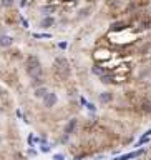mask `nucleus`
Instances as JSON below:
<instances>
[{
  "label": "nucleus",
  "instance_id": "6",
  "mask_svg": "<svg viewBox=\"0 0 151 160\" xmlns=\"http://www.w3.org/2000/svg\"><path fill=\"white\" fill-rule=\"evenodd\" d=\"M140 112L141 114H151V100H143L140 103Z\"/></svg>",
  "mask_w": 151,
  "mask_h": 160
},
{
  "label": "nucleus",
  "instance_id": "7",
  "mask_svg": "<svg viewBox=\"0 0 151 160\" xmlns=\"http://www.w3.org/2000/svg\"><path fill=\"white\" fill-rule=\"evenodd\" d=\"M48 93V90H47V87L45 85H40V87H37L35 88V92H33V97L35 98H43L45 95Z\"/></svg>",
  "mask_w": 151,
  "mask_h": 160
},
{
  "label": "nucleus",
  "instance_id": "25",
  "mask_svg": "<svg viewBox=\"0 0 151 160\" xmlns=\"http://www.w3.org/2000/svg\"><path fill=\"white\" fill-rule=\"evenodd\" d=\"M20 22H22V25H23V27H28V23H27L25 18H20Z\"/></svg>",
  "mask_w": 151,
  "mask_h": 160
},
{
  "label": "nucleus",
  "instance_id": "18",
  "mask_svg": "<svg viewBox=\"0 0 151 160\" xmlns=\"http://www.w3.org/2000/svg\"><path fill=\"white\" fill-rule=\"evenodd\" d=\"M101 82L103 83H111L113 82V75H101Z\"/></svg>",
  "mask_w": 151,
  "mask_h": 160
},
{
  "label": "nucleus",
  "instance_id": "22",
  "mask_svg": "<svg viewBox=\"0 0 151 160\" xmlns=\"http://www.w3.org/2000/svg\"><path fill=\"white\" fill-rule=\"evenodd\" d=\"M86 109H88L90 112H95V110H96V107H95L93 103H86Z\"/></svg>",
  "mask_w": 151,
  "mask_h": 160
},
{
  "label": "nucleus",
  "instance_id": "1",
  "mask_svg": "<svg viewBox=\"0 0 151 160\" xmlns=\"http://www.w3.org/2000/svg\"><path fill=\"white\" fill-rule=\"evenodd\" d=\"M27 73L30 78H37V77H43V70H42V63L38 60L37 55H30L27 58Z\"/></svg>",
  "mask_w": 151,
  "mask_h": 160
},
{
  "label": "nucleus",
  "instance_id": "2",
  "mask_svg": "<svg viewBox=\"0 0 151 160\" xmlns=\"http://www.w3.org/2000/svg\"><path fill=\"white\" fill-rule=\"evenodd\" d=\"M55 65H57V72L60 73V77L67 78L70 75V63L65 57H57L55 58Z\"/></svg>",
  "mask_w": 151,
  "mask_h": 160
},
{
  "label": "nucleus",
  "instance_id": "16",
  "mask_svg": "<svg viewBox=\"0 0 151 160\" xmlns=\"http://www.w3.org/2000/svg\"><path fill=\"white\" fill-rule=\"evenodd\" d=\"M33 38H52V33H33Z\"/></svg>",
  "mask_w": 151,
  "mask_h": 160
},
{
  "label": "nucleus",
  "instance_id": "11",
  "mask_svg": "<svg viewBox=\"0 0 151 160\" xmlns=\"http://www.w3.org/2000/svg\"><path fill=\"white\" fill-rule=\"evenodd\" d=\"M50 150H52V147H48V145H47V139L42 140V142H40V152H43V154H48Z\"/></svg>",
  "mask_w": 151,
  "mask_h": 160
},
{
  "label": "nucleus",
  "instance_id": "4",
  "mask_svg": "<svg viewBox=\"0 0 151 160\" xmlns=\"http://www.w3.org/2000/svg\"><path fill=\"white\" fill-rule=\"evenodd\" d=\"M58 102L57 95L53 92H48L45 97H43V105H45V109H52V107H55V103Z\"/></svg>",
  "mask_w": 151,
  "mask_h": 160
},
{
  "label": "nucleus",
  "instance_id": "27",
  "mask_svg": "<svg viewBox=\"0 0 151 160\" xmlns=\"http://www.w3.org/2000/svg\"><path fill=\"white\" fill-rule=\"evenodd\" d=\"M70 2H77V0H70Z\"/></svg>",
  "mask_w": 151,
  "mask_h": 160
},
{
  "label": "nucleus",
  "instance_id": "19",
  "mask_svg": "<svg viewBox=\"0 0 151 160\" xmlns=\"http://www.w3.org/2000/svg\"><path fill=\"white\" fill-rule=\"evenodd\" d=\"M13 2H15V0H0V4H2L4 7H10V5H13Z\"/></svg>",
  "mask_w": 151,
  "mask_h": 160
},
{
  "label": "nucleus",
  "instance_id": "10",
  "mask_svg": "<svg viewBox=\"0 0 151 160\" xmlns=\"http://www.w3.org/2000/svg\"><path fill=\"white\" fill-rule=\"evenodd\" d=\"M126 28V23L125 22H115L111 25V32H123Z\"/></svg>",
  "mask_w": 151,
  "mask_h": 160
},
{
  "label": "nucleus",
  "instance_id": "14",
  "mask_svg": "<svg viewBox=\"0 0 151 160\" xmlns=\"http://www.w3.org/2000/svg\"><path fill=\"white\" fill-rule=\"evenodd\" d=\"M148 142H150V137H148V135H143V137H141V139L138 140V142H136V145H135V147H141V145L148 144Z\"/></svg>",
  "mask_w": 151,
  "mask_h": 160
},
{
  "label": "nucleus",
  "instance_id": "15",
  "mask_svg": "<svg viewBox=\"0 0 151 160\" xmlns=\"http://www.w3.org/2000/svg\"><path fill=\"white\" fill-rule=\"evenodd\" d=\"M32 85L33 87H40V85H43V77H37V78H32Z\"/></svg>",
  "mask_w": 151,
  "mask_h": 160
},
{
  "label": "nucleus",
  "instance_id": "20",
  "mask_svg": "<svg viewBox=\"0 0 151 160\" xmlns=\"http://www.w3.org/2000/svg\"><path fill=\"white\" fill-rule=\"evenodd\" d=\"M53 10H55V7H50V5H47V7H43L42 9L43 14H50V12H53Z\"/></svg>",
  "mask_w": 151,
  "mask_h": 160
},
{
  "label": "nucleus",
  "instance_id": "3",
  "mask_svg": "<svg viewBox=\"0 0 151 160\" xmlns=\"http://www.w3.org/2000/svg\"><path fill=\"white\" fill-rule=\"evenodd\" d=\"M145 152H146L145 149H138V150H135V152H128V154H123V155L115 157V159H111V160H131V159H138V157L143 155Z\"/></svg>",
  "mask_w": 151,
  "mask_h": 160
},
{
  "label": "nucleus",
  "instance_id": "9",
  "mask_svg": "<svg viewBox=\"0 0 151 160\" xmlns=\"http://www.w3.org/2000/svg\"><path fill=\"white\" fill-rule=\"evenodd\" d=\"M53 23H55V18H53V17H45V18H42V22H40V27H42V28H48V27H52Z\"/></svg>",
  "mask_w": 151,
  "mask_h": 160
},
{
  "label": "nucleus",
  "instance_id": "8",
  "mask_svg": "<svg viewBox=\"0 0 151 160\" xmlns=\"http://www.w3.org/2000/svg\"><path fill=\"white\" fill-rule=\"evenodd\" d=\"M113 100V93L111 92H101L100 93V102L101 103H110Z\"/></svg>",
  "mask_w": 151,
  "mask_h": 160
},
{
  "label": "nucleus",
  "instance_id": "23",
  "mask_svg": "<svg viewBox=\"0 0 151 160\" xmlns=\"http://www.w3.org/2000/svg\"><path fill=\"white\" fill-rule=\"evenodd\" d=\"M58 47H60L62 50H65V48H67V42H60V43H58Z\"/></svg>",
  "mask_w": 151,
  "mask_h": 160
},
{
  "label": "nucleus",
  "instance_id": "21",
  "mask_svg": "<svg viewBox=\"0 0 151 160\" xmlns=\"http://www.w3.org/2000/svg\"><path fill=\"white\" fill-rule=\"evenodd\" d=\"M53 160H65V155L63 154H55L53 155Z\"/></svg>",
  "mask_w": 151,
  "mask_h": 160
},
{
  "label": "nucleus",
  "instance_id": "13",
  "mask_svg": "<svg viewBox=\"0 0 151 160\" xmlns=\"http://www.w3.org/2000/svg\"><path fill=\"white\" fill-rule=\"evenodd\" d=\"M12 45V38L10 37H2L0 38V47H8Z\"/></svg>",
  "mask_w": 151,
  "mask_h": 160
},
{
  "label": "nucleus",
  "instance_id": "12",
  "mask_svg": "<svg viewBox=\"0 0 151 160\" xmlns=\"http://www.w3.org/2000/svg\"><path fill=\"white\" fill-rule=\"evenodd\" d=\"M27 140H28V145H30V147H33L35 144H40V142H42L38 137H35V135H32V134L28 135V139H27Z\"/></svg>",
  "mask_w": 151,
  "mask_h": 160
},
{
  "label": "nucleus",
  "instance_id": "24",
  "mask_svg": "<svg viewBox=\"0 0 151 160\" xmlns=\"http://www.w3.org/2000/svg\"><path fill=\"white\" fill-rule=\"evenodd\" d=\"M80 102H81V105H85V107H86V103H88V102H86V98H85V97H81V98H80Z\"/></svg>",
  "mask_w": 151,
  "mask_h": 160
},
{
  "label": "nucleus",
  "instance_id": "26",
  "mask_svg": "<svg viewBox=\"0 0 151 160\" xmlns=\"http://www.w3.org/2000/svg\"><path fill=\"white\" fill-rule=\"evenodd\" d=\"M28 154H30V155H37V150H33V149H30V150H28Z\"/></svg>",
  "mask_w": 151,
  "mask_h": 160
},
{
  "label": "nucleus",
  "instance_id": "17",
  "mask_svg": "<svg viewBox=\"0 0 151 160\" xmlns=\"http://www.w3.org/2000/svg\"><path fill=\"white\" fill-rule=\"evenodd\" d=\"M91 72H93L95 75H100V77H101V75H105V73H103V68H101V67H98V65L91 68Z\"/></svg>",
  "mask_w": 151,
  "mask_h": 160
},
{
  "label": "nucleus",
  "instance_id": "5",
  "mask_svg": "<svg viewBox=\"0 0 151 160\" xmlns=\"http://www.w3.org/2000/svg\"><path fill=\"white\" fill-rule=\"evenodd\" d=\"M77 124H78V120L77 119L68 120V124L65 125V129H63V134L65 135H72L73 132H75V129H77Z\"/></svg>",
  "mask_w": 151,
  "mask_h": 160
}]
</instances>
